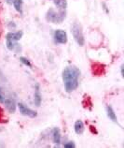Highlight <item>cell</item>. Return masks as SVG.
Segmentation results:
<instances>
[{
  "instance_id": "obj_1",
  "label": "cell",
  "mask_w": 124,
  "mask_h": 148,
  "mask_svg": "<svg viewBox=\"0 0 124 148\" xmlns=\"http://www.w3.org/2000/svg\"><path fill=\"white\" fill-rule=\"evenodd\" d=\"M80 71L75 66L66 67L63 71V80L66 92L70 93L79 86V78Z\"/></svg>"
},
{
  "instance_id": "obj_2",
  "label": "cell",
  "mask_w": 124,
  "mask_h": 148,
  "mask_svg": "<svg viewBox=\"0 0 124 148\" xmlns=\"http://www.w3.org/2000/svg\"><path fill=\"white\" fill-rule=\"evenodd\" d=\"M46 18L49 22L54 23V24H61L65 18V11L56 12L54 10L49 9L47 12V15H46Z\"/></svg>"
},
{
  "instance_id": "obj_3",
  "label": "cell",
  "mask_w": 124,
  "mask_h": 148,
  "mask_svg": "<svg viewBox=\"0 0 124 148\" xmlns=\"http://www.w3.org/2000/svg\"><path fill=\"white\" fill-rule=\"evenodd\" d=\"M72 34L73 37H74L75 40L77 41V43L79 46H83L84 45V36L82 33V27L79 24H74L72 26Z\"/></svg>"
},
{
  "instance_id": "obj_4",
  "label": "cell",
  "mask_w": 124,
  "mask_h": 148,
  "mask_svg": "<svg viewBox=\"0 0 124 148\" xmlns=\"http://www.w3.org/2000/svg\"><path fill=\"white\" fill-rule=\"evenodd\" d=\"M54 40L56 43L64 44L67 42V35L64 30H56L54 32Z\"/></svg>"
},
{
  "instance_id": "obj_5",
  "label": "cell",
  "mask_w": 124,
  "mask_h": 148,
  "mask_svg": "<svg viewBox=\"0 0 124 148\" xmlns=\"http://www.w3.org/2000/svg\"><path fill=\"white\" fill-rule=\"evenodd\" d=\"M18 106H19V110H20V112L22 114L29 116V117H32V118L36 117V116L37 115V112H35L33 110H31V109L27 108L24 103H19Z\"/></svg>"
},
{
  "instance_id": "obj_6",
  "label": "cell",
  "mask_w": 124,
  "mask_h": 148,
  "mask_svg": "<svg viewBox=\"0 0 124 148\" xmlns=\"http://www.w3.org/2000/svg\"><path fill=\"white\" fill-rule=\"evenodd\" d=\"M22 37V31H18V32H10L7 35V40H9V41H18L20 40Z\"/></svg>"
},
{
  "instance_id": "obj_7",
  "label": "cell",
  "mask_w": 124,
  "mask_h": 148,
  "mask_svg": "<svg viewBox=\"0 0 124 148\" xmlns=\"http://www.w3.org/2000/svg\"><path fill=\"white\" fill-rule=\"evenodd\" d=\"M3 103H5L6 108L9 110V112H12V114H13V112H15V110H16V105H15L14 100H12V99H5Z\"/></svg>"
},
{
  "instance_id": "obj_8",
  "label": "cell",
  "mask_w": 124,
  "mask_h": 148,
  "mask_svg": "<svg viewBox=\"0 0 124 148\" xmlns=\"http://www.w3.org/2000/svg\"><path fill=\"white\" fill-rule=\"evenodd\" d=\"M74 128H75V131H76L77 134H82L83 131H84V124H83V122L80 121V120H77V121H76Z\"/></svg>"
},
{
  "instance_id": "obj_9",
  "label": "cell",
  "mask_w": 124,
  "mask_h": 148,
  "mask_svg": "<svg viewBox=\"0 0 124 148\" xmlns=\"http://www.w3.org/2000/svg\"><path fill=\"white\" fill-rule=\"evenodd\" d=\"M52 138H53V142L56 145H59L61 143V133L59 128H54L52 131Z\"/></svg>"
},
{
  "instance_id": "obj_10",
  "label": "cell",
  "mask_w": 124,
  "mask_h": 148,
  "mask_svg": "<svg viewBox=\"0 0 124 148\" xmlns=\"http://www.w3.org/2000/svg\"><path fill=\"white\" fill-rule=\"evenodd\" d=\"M54 5L57 8H59L60 10H65L67 7V2L66 0H53Z\"/></svg>"
},
{
  "instance_id": "obj_11",
  "label": "cell",
  "mask_w": 124,
  "mask_h": 148,
  "mask_svg": "<svg viewBox=\"0 0 124 148\" xmlns=\"http://www.w3.org/2000/svg\"><path fill=\"white\" fill-rule=\"evenodd\" d=\"M106 112H107V116L109 117V119H111L113 122H117V116L115 114V112L113 111V109L110 106L106 107Z\"/></svg>"
},
{
  "instance_id": "obj_12",
  "label": "cell",
  "mask_w": 124,
  "mask_h": 148,
  "mask_svg": "<svg viewBox=\"0 0 124 148\" xmlns=\"http://www.w3.org/2000/svg\"><path fill=\"white\" fill-rule=\"evenodd\" d=\"M35 103H36L37 106H40L41 104V95H40V92H39V88H38V85H37V91L35 93Z\"/></svg>"
},
{
  "instance_id": "obj_13",
  "label": "cell",
  "mask_w": 124,
  "mask_h": 148,
  "mask_svg": "<svg viewBox=\"0 0 124 148\" xmlns=\"http://www.w3.org/2000/svg\"><path fill=\"white\" fill-rule=\"evenodd\" d=\"M13 5L15 10L19 11L20 13H22V0H14Z\"/></svg>"
},
{
  "instance_id": "obj_14",
  "label": "cell",
  "mask_w": 124,
  "mask_h": 148,
  "mask_svg": "<svg viewBox=\"0 0 124 148\" xmlns=\"http://www.w3.org/2000/svg\"><path fill=\"white\" fill-rule=\"evenodd\" d=\"M20 60H21V62L22 63H24L25 66H28V67H32V65H31V63H30V61L27 59V58H25V57H20Z\"/></svg>"
},
{
  "instance_id": "obj_15",
  "label": "cell",
  "mask_w": 124,
  "mask_h": 148,
  "mask_svg": "<svg viewBox=\"0 0 124 148\" xmlns=\"http://www.w3.org/2000/svg\"><path fill=\"white\" fill-rule=\"evenodd\" d=\"M64 147L65 148H75L76 145H75V143L73 142H68L66 143H64Z\"/></svg>"
},
{
  "instance_id": "obj_16",
  "label": "cell",
  "mask_w": 124,
  "mask_h": 148,
  "mask_svg": "<svg viewBox=\"0 0 124 148\" xmlns=\"http://www.w3.org/2000/svg\"><path fill=\"white\" fill-rule=\"evenodd\" d=\"M4 100H5V98H4L3 93H2V90H1V88H0V103H3V102H4Z\"/></svg>"
},
{
  "instance_id": "obj_17",
  "label": "cell",
  "mask_w": 124,
  "mask_h": 148,
  "mask_svg": "<svg viewBox=\"0 0 124 148\" xmlns=\"http://www.w3.org/2000/svg\"><path fill=\"white\" fill-rule=\"evenodd\" d=\"M13 1H14V0H6V2H7V4H12Z\"/></svg>"
},
{
  "instance_id": "obj_18",
  "label": "cell",
  "mask_w": 124,
  "mask_h": 148,
  "mask_svg": "<svg viewBox=\"0 0 124 148\" xmlns=\"http://www.w3.org/2000/svg\"><path fill=\"white\" fill-rule=\"evenodd\" d=\"M121 76L123 77V65H121Z\"/></svg>"
}]
</instances>
